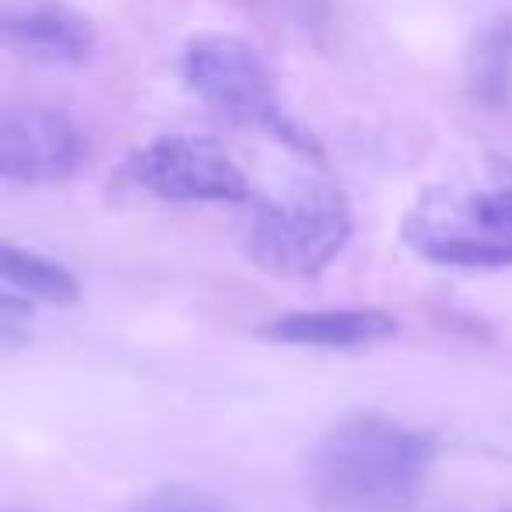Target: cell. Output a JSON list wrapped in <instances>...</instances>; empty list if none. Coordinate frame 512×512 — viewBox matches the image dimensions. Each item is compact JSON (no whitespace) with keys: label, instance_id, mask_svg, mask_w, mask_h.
<instances>
[{"label":"cell","instance_id":"cell-5","mask_svg":"<svg viewBox=\"0 0 512 512\" xmlns=\"http://www.w3.org/2000/svg\"><path fill=\"white\" fill-rule=\"evenodd\" d=\"M400 239L414 256L460 271H498L512 267V232L488 225L477 214L470 193L435 186L421 193L407 211Z\"/></svg>","mask_w":512,"mask_h":512},{"label":"cell","instance_id":"cell-10","mask_svg":"<svg viewBox=\"0 0 512 512\" xmlns=\"http://www.w3.org/2000/svg\"><path fill=\"white\" fill-rule=\"evenodd\" d=\"M0 278L8 288L22 292L25 299L50 302V306H74L81 295L78 278L64 264L36 253V249L15 246V242L0 246Z\"/></svg>","mask_w":512,"mask_h":512},{"label":"cell","instance_id":"cell-1","mask_svg":"<svg viewBox=\"0 0 512 512\" xmlns=\"http://www.w3.org/2000/svg\"><path fill=\"white\" fill-rule=\"evenodd\" d=\"M439 442L383 411H355L309 449L306 495L316 512H411Z\"/></svg>","mask_w":512,"mask_h":512},{"label":"cell","instance_id":"cell-6","mask_svg":"<svg viewBox=\"0 0 512 512\" xmlns=\"http://www.w3.org/2000/svg\"><path fill=\"white\" fill-rule=\"evenodd\" d=\"M88 165V137L71 113L22 102L0 113V176L18 186H53Z\"/></svg>","mask_w":512,"mask_h":512},{"label":"cell","instance_id":"cell-9","mask_svg":"<svg viewBox=\"0 0 512 512\" xmlns=\"http://www.w3.org/2000/svg\"><path fill=\"white\" fill-rule=\"evenodd\" d=\"M467 95L484 113H502L512 102V11L477 25L463 64Z\"/></svg>","mask_w":512,"mask_h":512},{"label":"cell","instance_id":"cell-3","mask_svg":"<svg viewBox=\"0 0 512 512\" xmlns=\"http://www.w3.org/2000/svg\"><path fill=\"white\" fill-rule=\"evenodd\" d=\"M179 74H183L186 88L211 109L249 123V127H260L274 141L292 148L295 155L313 158V162L323 158L316 137L281 109L271 67L246 39L225 36V32L193 36L183 46Z\"/></svg>","mask_w":512,"mask_h":512},{"label":"cell","instance_id":"cell-13","mask_svg":"<svg viewBox=\"0 0 512 512\" xmlns=\"http://www.w3.org/2000/svg\"><path fill=\"white\" fill-rule=\"evenodd\" d=\"M29 323H32V302L22 292L8 288V292L0 295V341H4V348H25L32 337Z\"/></svg>","mask_w":512,"mask_h":512},{"label":"cell","instance_id":"cell-12","mask_svg":"<svg viewBox=\"0 0 512 512\" xmlns=\"http://www.w3.org/2000/svg\"><path fill=\"white\" fill-rule=\"evenodd\" d=\"M491 186L481 193H470L477 214L488 225L512 232V162L509 158H491Z\"/></svg>","mask_w":512,"mask_h":512},{"label":"cell","instance_id":"cell-4","mask_svg":"<svg viewBox=\"0 0 512 512\" xmlns=\"http://www.w3.org/2000/svg\"><path fill=\"white\" fill-rule=\"evenodd\" d=\"M123 176L169 204H246L253 197L242 165L207 134L158 137L127 158Z\"/></svg>","mask_w":512,"mask_h":512},{"label":"cell","instance_id":"cell-8","mask_svg":"<svg viewBox=\"0 0 512 512\" xmlns=\"http://www.w3.org/2000/svg\"><path fill=\"white\" fill-rule=\"evenodd\" d=\"M400 330L397 316L386 309H306V313L274 316L260 327V334L274 344L323 351H355L390 341Z\"/></svg>","mask_w":512,"mask_h":512},{"label":"cell","instance_id":"cell-2","mask_svg":"<svg viewBox=\"0 0 512 512\" xmlns=\"http://www.w3.org/2000/svg\"><path fill=\"white\" fill-rule=\"evenodd\" d=\"M355 232L348 193L320 176H299L256 200L242 228V249L256 271L285 281L320 278Z\"/></svg>","mask_w":512,"mask_h":512},{"label":"cell","instance_id":"cell-7","mask_svg":"<svg viewBox=\"0 0 512 512\" xmlns=\"http://www.w3.org/2000/svg\"><path fill=\"white\" fill-rule=\"evenodd\" d=\"M0 36L15 57L57 71L85 67L99 53L92 18L71 8L67 0H4Z\"/></svg>","mask_w":512,"mask_h":512},{"label":"cell","instance_id":"cell-14","mask_svg":"<svg viewBox=\"0 0 512 512\" xmlns=\"http://www.w3.org/2000/svg\"><path fill=\"white\" fill-rule=\"evenodd\" d=\"M509 512H512V509H509Z\"/></svg>","mask_w":512,"mask_h":512},{"label":"cell","instance_id":"cell-11","mask_svg":"<svg viewBox=\"0 0 512 512\" xmlns=\"http://www.w3.org/2000/svg\"><path fill=\"white\" fill-rule=\"evenodd\" d=\"M130 512H228V505L193 484H162L148 491Z\"/></svg>","mask_w":512,"mask_h":512}]
</instances>
